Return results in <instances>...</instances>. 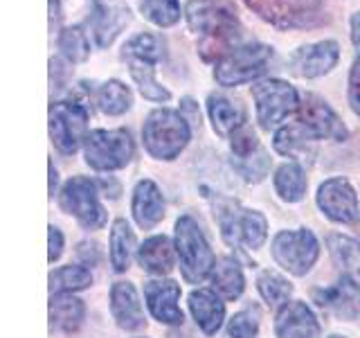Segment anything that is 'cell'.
<instances>
[{
    "label": "cell",
    "instance_id": "obj_12",
    "mask_svg": "<svg viewBox=\"0 0 360 338\" xmlns=\"http://www.w3.org/2000/svg\"><path fill=\"white\" fill-rule=\"evenodd\" d=\"M252 97L257 104V118L264 129L279 124L292 111L300 108L297 90L281 79H264L252 86Z\"/></svg>",
    "mask_w": 360,
    "mask_h": 338
},
{
    "label": "cell",
    "instance_id": "obj_21",
    "mask_svg": "<svg viewBox=\"0 0 360 338\" xmlns=\"http://www.w3.org/2000/svg\"><path fill=\"white\" fill-rule=\"evenodd\" d=\"M93 30L99 48H108L115 41V37L122 32V27L131 20L129 7L122 5H104L101 0H93Z\"/></svg>",
    "mask_w": 360,
    "mask_h": 338
},
{
    "label": "cell",
    "instance_id": "obj_39",
    "mask_svg": "<svg viewBox=\"0 0 360 338\" xmlns=\"http://www.w3.org/2000/svg\"><path fill=\"white\" fill-rule=\"evenodd\" d=\"M61 253H63V234L59 228L50 225V255H48V259L54 264L56 259L61 257Z\"/></svg>",
    "mask_w": 360,
    "mask_h": 338
},
{
    "label": "cell",
    "instance_id": "obj_30",
    "mask_svg": "<svg viewBox=\"0 0 360 338\" xmlns=\"http://www.w3.org/2000/svg\"><path fill=\"white\" fill-rule=\"evenodd\" d=\"M133 104V95L129 86H124L117 79H108L106 84H101L97 90V106L106 115H122Z\"/></svg>",
    "mask_w": 360,
    "mask_h": 338
},
{
    "label": "cell",
    "instance_id": "obj_18",
    "mask_svg": "<svg viewBox=\"0 0 360 338\" xmlns=\"http://www.w3.org/2000/svg\"><path fill=\"white\" fill-rule=\"evenodd\" d=\"M144 298L155 320L165 325H180L183 311L178 307L180 287L174 280H151L144 284Z\"/></svg>",
    "mask_w": 360,
    "mask_h": 338
},
{
    "label": "cell",
    "instance_id": "obj_7",
    "mask_svg": "<svg viewBox=\"0 0 360 338\" xmlns=\"http://www.w3.org/2000/svg\"><path fill=\"white\" fill-rule=\"evenodd\" d=\"M219 228L223 239L230 246H248V248H262L268 237V223L264 214L255 210H243L239 203L223 201L217 210Z\"/></svg>",
    "mask_w": 360,
    "mask_h": 338
},
{
    "label": "cell",
    "instance_id": "obj_27",
    "mask_svg": "<svg viewBox=\"0 0 360 338\" xmlns=\"http://www.w3.org/2000/svg\"><path fill=\"white\" fill-rule=\"evenodd\" d=\"M133 251H135V234L131 230V225L124 219H115L110 230V264L117 273H124L129 268Z\"/></svg>",
    "mask_w": 360,
    "mask_h": 338
},
{
    "label": "cell",
    "instance_id": "obj_31",
    "mask_svg": "<svg viewBox=\"0 0 360 338\" xmlns=\"http://www.w3.org/2000/svg\"><path fill=\"white\" fill-rule=\"evenodd\" d=\"M329 251L333 262L342 268V275H349L360 282V246L342 234L329 237Z\"/></svg>",
    "mask_w": 360,
    "mask_h": 338
},
{
    "label": "cell",
    "instance_id": "obj_24",
    "mask_svg": "<svg viewBox=\"0 0 360 338\" xmlns=\"http://www.w3.org/2000/svg\"><path fill=\"white\" fill-rule=\"evenodd\" d=\"M207 113H210L212 127L219 135L236 133L245 122V108L241 106V101L228 99L223 95L207 97Z\"/></svg>",
    "mask_w": 360,
    "mask_h": 338
},
{
    "label": "cell",
    "instance_id": "obj_32",
    "mask_svg": "<svg viewBox=\"0 0 360 338\" xmlns=\"http://www.w3.org/2000/svg\"><path fill=\"white\" fill-rule=\"evenodd\" d=\"M93 284V275L84 266H61L50 275L52 293H72Z\"/></svg>",
    "mask_w": 360,
    "mask_h": 338
},
{
    "label": "cell",
    "instance_id": "obj_13",
    "mask_svg": "<svg viewBox=\"0 0 360 338\" xmlns=\"http://www.w3.org/2000/svg\"><path fill=\"white\" fill-rule=\"evenodd\" d=\"M297 122L300 127L307 131L311 138H326V140H335L342 142L347 140V127L342 120L335 115V111L326 104L320 95H304L297 108Z\"/></svg>",
    "mask_w": 360,
    "mask_h": 338
},
{
    "label": "cell",
    "instance_id": "obj_33",
    "mask_svg": "<svg viewBox=\"0 0 360 338\" xmlns=\"http://www.w3.org/2000/svg\"><path fill=\"white\" fill-rule=\"evenodd\" d=\"M257 287L262 298L270 304V307H281V304H288V298L292 293V287L288 284V280H284L275 270H264L257 280Z\"/></svg>",
    "mask_w": 360,
    "mask_h": 338
},
{
    "label": "cell",
    "instance_id": "obj_35",
    "mask_svg": "<svg viewBox=\"0 0 360 338\" xmlns=\"http://www.w3.org/2000/svg\"><path fill=\"white\" fill-rule=\"evenodd\" d=\"M313 138L300 127V124H297V127H284V129H279L277 135H275V149L281 156L297 158L302 154H307V144Z\"/></svg>",
    "mask_w": 360,
    "mask_h": 338
},
{
    "label": "cell",
    "instance_id": "obj_19",
    "mask_svg": "<svg viewBox=\"0 0 360 338\" xmlns=\"http://www.w3.org/2000/svg\"><path fill=\"white\" fill-rule=\"evenodd\" d=\"M277 338H320V325L304 302H288L277 313Z\"/></svg>",
    "mask_w": 360,
    "mask_h": 338
},
{
    "label": "cell",
    "instance_id": "obj_41",
    "mask_svg": "<svg viewBox=\"0 0 360 338\" xmlns=\"http://www.w3.org/2000/svg\"><path fill=\"white\" fill-rule=\"evenodd\" d=\"M54 187H56V169L50 163V194H54Z\"/></svg>",
    "mask_w": 360,
    "mask_h": 338
},
{
    "label": "cell",
    "instance_id": "obj_10",
    "mask_svg": "<svg viewBox=\"0 0 360 338\" xmlns=\"http://www.w3.org/2000/svg\"><path fill=\"white\" fill-rule=\"evenodd\" d=\"M320 255V244L315 234L307 228L302 230H284L273 239V257L275 262L292 275H307L315 259Z\"/></svg>",
    "mask_w": 360,
    "mask_h": 338
},
{
    "label": "cell",
    "instance_id": "obj_3",
    "mask_svg": "<svg viewBox=\"0 0 360 338\" xmlns=\"http://www.w3.org/2000/svg\"><path fill=\"white\" fill-rule=\"evenodd\" d=\"M191 138L187 120L178 111L158 108L146 118L142 127V140L146 151L158 161H174Z\"/></svg>",
    "mask_w": 360,
    "mask_h": 338
},
{
    "label": "cell",
    "instance_id": "obj_5",
    "mask_svg": "<svg viewBox=\"0 0 360 338\" xmlns=\"http://www.w3.org/2000/svg\"><path fill=\"white\" fill-rule=\"evenodd\" d=\"M273 61V48L264 43H245L241 48H234L228 56L217 63L214 79L219 86L232 88L252 82L268 70V63Z\"/></svg>",
    "mask_w": 360,
    "mask_h": 338
},
{
    "label": "cell",
    "instance_id": "obj_37",
    "mask_svg": "<svg viewBox=\"0 0 360 338\" xmlns=\"http://www.w3.org/2000/svg\"><path fill=\"white\" fill-rule=\"evenodd\" d=\"M257 332H259V323H257V315L252 311L236 313L228 325L230 338H255Z\"/></svg>",
    "mask_w": 360,
    "mask_h": 338
},
{
    "label": "cell",
    "instance_id": "obj_9",
    "mask_svg": "<svg viewBox=\"0 0 360 338\" xmlns=\"http://www.w3.org/2000/svg\"><path fill=\"white\" fill-rule=\"evenodd\" d=\"M59 206L63 212L84 225L86 230H99L106 223V210L99 203V192L95 180L86 176H75L63 185L59 194Z\"/></svg>",
    "mask_w": 360,
    "mask_h": 338
},
{
    "label": "cell",
    "instance_id": "obj_38",
    "mask_svg": "<svg viewBox=\"0 0 360 338\" xmlns=\"http://www.w3.org/2000/svg\"><path fill=\"white\" fill-rule=\"evenodd\" d=\"M349 104H352L356 115H360V56L354 61L352 73H349Z\"/></svg>",
    "mask_w": 360,
    "mask_h": 338
},
{
    "label": "cell",
    "instance_id": "obj_28",
    "mask_svg": "<svg viewBox=\"0 0 360 338\" xmlns=\"http://www.w3.org/2000/svg\"><path fill=\"white\" fill-rule=\"evenodd\" d=\"M275 189L277 194L288 201L297 203L307 194V174L297 163H286L275 172Z\"/></svg>",
    "mask_w": 360,
    "mask_h": 338
},
{
    "label": "cell",
    "instance_id": "obj_1",
    "mask_svg": "<svg viewBox=\"0 0 360 338\" xmlns=\"http://www.w3.org/2000/svg\"><path fill=\"white\" fill-rule=\"evenodd\" d=\"M185 16L202 61H221L241 39V23L228 0H189Z\"/></svg>",
    "mask_w": 360,
    "mask_h": 338
},
{
    "label": "cell",
    "instance_id": "obj_15",
    "mask_svg": "<svg viewBox=\"0 0 360 338\" xmlns=\"http://www.w3.org/2000/svg\"><path fill=\"white\" fill-rule=\"evenodd\" d=\"M318 206L338 223H352L358 219V194L345 178H329L320 185Z\"/></svg>",
    "mask_w": 360,
    "mask_h": 338
},
{
    "label": "cell",
    "instance_id": "obj_34",
    "mask_svg": "<svg viewBox=\"0 0 360 338\" xmlns=\"http://www.w3.org/2000/svg\"><path fill=\"white\" fill-rule=\"evenodd\" d=\"M140 9L144 18L158 27H172L180 18L178 0H140Z\"/></svg>",
    "mask_w": 360,
    "mask_h": 338
},
{
    "label": "cell",
    "instance_id": "obj_40",
    "mask_svg": "<svg viewBox=\"0 0 360 338\" xmlns=\"http://www.w3.org/2000/svg\"><path fill=\"white\" fill-rule=\"evenodd\" d=\"M352 41L360 50V11H356V14L352 16Z\"/></svg>",
    "mask_w": 360,
    "mask_h": 338
},
{
    "label": "cell",
    "instance_id": "obj_17",
    "mask_svg": "<svg viewBox=\"0 0 360 338\" xmlns=\"http://www.w3.org/2000/svg\"><path fill=\"white\" fill-rule=\"evenodd\" d=\"M313 300L322 309L335 313L338 318L352 320L360 313V282L349 275H342L338 284L313 291Z\"/></svg>",
    "mask_w": 360,
    "mask_h": 338
},
{
    "label": "cell",
    "instance_id": "obj_20",
    "mask_svg": "<svg viewBox=\"0 0 360 338\" xmlns=\"http://www.w3.org/2000/svg\"><path fill=\"white\" fill-rule=\"evenodd\" d=\"M110 311L115 323L127 332H135L144 325L142 304L131 282H115L110 289Z\"/></svg>",
    "mask_w": 360,
    "mask_h": 338
},
{
    "label": "cell",
    "instance_id": "obj_26",
    "mask_svg": "<svg viewBox=\"0 0 360 338\" xmlns=\"http://www.w3.org/2000/svg\"><path fill=\"white\" fill-rule=\"evenodd\" d=\"M138 262L144 270L155 275H165L174 268V246L167 237L158 234L146 239L138 251Z\"/></svg>",
    "mask_w": 360,
    "mask_h": 338
},
{
    "label": "cell",
    "instance_id": "obj_23",
    "mask_svg": "<svg viewBox=\"0 0 360 338\" xmlns=\"http://www.w3.org/2000/svg\"><path fill=\"white\" fill-rule=\"evenodd\" d=\"M189 311H191V315H194L196 325L207 336L217 334L219 327L223 325V318H225V304L221 302V298L217 296V293L210 291V289L191 291Z\"/></svg>",
    "mask_w": 360,
    "mask_h": 338
},
{
    "label": "cell",
    "instance_id": "obj_42",
    "mask_svg": "<svg viewBox=\"0 0 360 338\" xmlns=\"http://www.w3.org/2000/svg\"><path fill=\"white\" fill-rule=\"evenodd\" d=\"M331 338H345V336H338V334H335V336H331Z\"/></svg>",
    "mask_w": 360,
    "mask_h": 338
},
{
    "label": "cell",
    "instance_id": "obj_14",
    "mask_svg": "<svg viewBox=\"0 0 360 338\" xmlns=\"http://www.w3.org/2000/svg\"><path fill=\"white\" fill-rule=\"evenodd\" d=\"M232 165L248 183H259L268 174L270 158L262 149L252 129L241 127L232 133Z\"/></svg>",
    "mask_w": 360,
    "mask_h": 338
},
{
    "label": "cell",
    "instance_id": "obj_16",
    "mask_svg": "<svg viewBox=\"0 0 360 338\" xmlns=\"http://www.w3.org/2000/svg\"><path fill=\"white\" fill-rule=\"evenodd\" d=\"M338 59H340V48H338L335 41L302 45L290 56V70L302 79H315L331 73Z\"/></svg>",
    "mask_w": 360,
    "mask_h": 338
},
{
    "label": "cell",
    "instance_id": "obj_29",
    "mask_svg": "<svg viewBox=\"0 0 360 338\" xmlns=\"http://www.w3.org/2000/svg\"><path fill=\"white\" fill-rule=\"evenodd\" d=\"M212 282H214V289H217L225 300H236L243 293L245 287V280L239 264L234 259H221V262L214 266L212 270Z\"/></svg>",
    "mask_w": 360,
    "mask_h": 338
},
{
    "label": "cell",
    "instance_id": "obj_2",
    "mask_svg": "<svg viewBox=\"0 0 360 338\" xmlns=\"http://www.w3.org/2000/svg\"><path fill=\"white\" fill-rule=\"evenodd\" d=\"M122 59L129 63L133 82L138 84L140 93L151 101H169L172 93L158 84L155 63L162 59V41L153 34H138L122 50Z\"/></svg>",
    "mask_w": 360,
    "mask_h": 338
},
{
    "label": "cell",
    "instance_id": "obj_4",
    "mask_svg": "<svg viewBox=\"0 0 360 338\" xmlns=\"http://www.w3.org/2000/svg\"><path fill=\"white\" fill-rule=\"evenodd\" d=\"M176 253L183 277L189 284H198L217 266L205 234L191 217H180L176 223Z\"/></svg>",
    "mask_w": 360,
    "mask_h": 338
},
{
    "label": "cell",
    "instance_id": "obj_22",
    "mask_svg": "<svg viewBox=\"0 0 360 338\" xmlns=\"http://www.w3.org/2000/svg\"><path fill=\"white\" fill-rule=\"evenodd\" d=\"M133 217L140 228L149 230L165 217V199L153 180H140L133 189Z\"/></svg>",
    "mask_w": 360,
    "mask_h": 338
},
{
    "label": "cell",
    "instance_id": "obj_36",
    "mask_svg": "<svg viewBox=\"0 0 360 338\" xmlns=\"http://www.w3.org/2000/svg\"><path fill=\"white\" fill-rule=\"evenodd\" d=\"M59 50L70 63H82L88 59L90 54V45L88 37L82 27H65L59 37Z\"/></svg>",
    "mask_w": 360,
    "mask_h": 338
},
{
    "label": "cell",
    "instance_id": "obj_6",
    "mask_svg": "<svg viewBox=\"0 0 360 338\" xmlns=\"http://www.w3.org/2000/svg\"><path fill=\"white\" fill-rule=\"evenodd\" d=\"M86 163L99 169V172H112V169L127 167L135 156V144L127 129L115 131H90L84 142Z\"/></svg>",
    "mask_w": 360,
    "mask_h": 338
},
{
    "label": "cell",
    "instance_id": "obj_11",
    "mask_svg": "<svg viewBox=\"0 0 360 338\" xmlns=\"http://www.w3.org/2000/svg\"><path fill=\"white\" fill-rule=\"evenodd\" d=\"M88 111L77 101H54L50 106V135L61 154H75L88 138Z\"/></svg>",
    "mask_w": 360,
    "mask_h": 338
},
{
    "label": "cell",
    "instance_id": "obj_25",
    "mask_svg": "<svg viewBox=\"0 0 360 338\" xmlns=\"http://www.w3.org/2000/svg\"><path fill=\"white\" fill-rule=\"evenodd\" d=\"M86 307L84 302L75 298L72 293H56L50 300V323L52 330H59L65 334L77 332L84 323Z\"/></svg>",
    "mask_w": 360,
    "mask_h": 338
},
{
    "label": "cell",
    "instance_id": "obj_8",
    "mask_svg": "<svg viewBox=\"0 0 360 338\" xmlns=\"http://www.w3.org/2000/svg\"><path fill=\"white\" fill-rule=\"evenodd\" d=\"M259 18L279 30L309 27L322 16L324 0H245Z\"/></svg>",
    "mask_w": 360,
    "mask_h": 338
}]
</instances>
